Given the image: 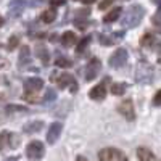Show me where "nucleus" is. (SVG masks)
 <instances>
[{
	"label": "nucleus",
	"instance_id": "nucleus-33",
	"mask_svg": "<svg viewBox=\"0 0 161 161\" xmlns=\"http://www.w3.org/2000/svg\"><path fill=\"white\" fill-rule=\"evenodd\" d=\"M76 161H87V159H86V158H84V156H79V158H77V159H76Z\"/></svg>",
	"mask_w": 161,
	"mask_h": 161
},
{
	"label": "nucleus",
	"instance_id": "nucleus-18",
	"mask_svg": "<svg viewBox=\"0 0 161 161\" xmlns=\"http://www.w3.org/2000/svg\"><path fill=\"white\" fill-rule=\"evenodd\" d=\"M119 15H121V8L118 7V8L111 10L110 13H106V16L103 18V21H105V23H113V21L119 19Z\"/></svg>",
	"mask_w": 161,
	"mask_h": 161
},
{
	"label": "nucleus",
	"instance_id": "nucleus-1",
	"mask_svg": "<svg viewBox=\"0 0 161 161\" xmlns=\"http://www.w3.org/2000/svg\"><path fill=\"white\" fill-rule=\"evenodd\" d=\"M143 8L140 5H132L129 7V10L126 11V15L123 18V26L124 28H136L140 23V19L143 18Z\"/></svg>",
	"mask_w": 161,
	"mask_h": 161
},
{
	"label": "nucleus",
	"instance_id": "nucleus-25",
	"mask_svg": "<svg viewBox=\"0 0 161 161\" xmlns=\"http://www.w3.org/2000/svg\"><path fill=\"white\" fill-rule=\"evenodd\" d=\"M55 97H57V92L53 90V89H48V90H47V93H45L44 102H52V100H55Z\"/></svg>",
	"mask_w": 161,
	"mask_h": 161
},
{
	"label": "nucleus",
	"instance_id": "nucleus-6",
	"mask_svg": "<svg viewBox=\"0 0 161 161\" xmlns=\"http://www.w3.org/2000/svg\"><path fill=\"white\" fill-rule=\"evenodd\" d=\"M127 61V52L124 48H118L113 55L110 57V66L111 68H121V66H124Z\"/></svg>",
	"mask_w": 161,
	"mask_h": 161
},
{
	"label": "nucleus",
	"instance_id": "nucleus-16",
	"mask_svg": "<svg viewBox=\"0 0 161 161\" xmlns=\"http://www.w3.org/2000/svg\"><path fill=\"white\" fill-rule=\"evenodd\" d=\"M155 42H156V37L153 32H145V36L140 39L142 47H152V45H155Z\"/></svg>",
	"mask_w": 161,
	"mask_h": 161
},
{
	"label": "nucleus",
	"instance_id": "nucleus-24",
	"mask_svg": "<svg viewBox=\"0 0 161 161\" xmlns=\"http://www.w3.org/2000/svg\"><path fill=\"white\" fill-rule=\"evenodd\" d=\"M89 42H90V37H89V36H87V37H84L82 40H80V44L77 45L76 52H77V53H79V52H82V50H84V48L87 47V44H89Z\"/></svg>",
	"mask_w": 161,
	"mask_h": 161
},
{
	"label": "nucleus",
	"instance_id": "nucleus-26",
	"mask_svg": "<svg viewBox=\"0 0 161 161\" xmlns=\"http://www.w3.org/2000/svg\"><path fill=\"white\" fill-rule=\"evenodd\" d=\"M113 2H114V0H102V3H100V7H98V8H100V10H105L106 7H110Z\"/></svg>",
	"mask_w": 161,
	"mask_h": 161
},
{
	"label": "nucleus",
	"instance_id": "nucleus-17",
	"mask_svg": "<svg viewBox=\"0 0 161 161\" xmlns=\"http://www.w3.org/2000/svg\"><path fill=\"white\" fill-rule=\"evenodd\" d=\"M10 7H11V8H10V15L15 16V15H19V13L23 11L24 2H23V0H13Z\"/></svg>",
	"mask_w": 161,
	"mask_h": 161
},
{
	"label": "nucleus",
	"instance_id": "nucleus-7",
	"mask_svg": "<svg viewBox=\"0 0 161 161\" xmlns=\"http://www.w3.org/2000/svg\"><path fill=\"white\" fill-rule=\"evenodd\" d=\"M44 87V80L39 79V77H29L28 80L24 82V93H36L40 89Z\"/></svg>",
	"mask_w": 161,
	"mask_h": 161
},
{
	"label": "nucleus",
	"instance_id": "nucleus-19",
	"mask_svg": "<svg viewBox=\"0 0 161 161\" xmlns=\"http://www.w3.org/2000/svg\"><path fill=\"white\" fill-rule=\"evenodd\" d=\"M40 18H42L44 23H52V21H55V18H57V11L52 10V8H50V10H45Z\"/></svg>",
	"mask_w": 161,
	"mask_h": 161
},
{
	"label": "nucleus",
	"instance_id": "nucleus-21",
	"mask_svg": "<svg viewBox=\"0 0 161 161\" xmlns=\"http://www.w3.org/2000/svg\"><path fill=\"white\" fill-rule=\"evenodd\" d=\"M124 92H126V84H123V82H118V84H113V87H111V93L113 95H124Z\"/></svg>",
	"mask_w": 161,
	"mask_h": 161
},
{
	"label": "nucleus",
	"instance_id": "nucleus-4",
	"mask_svg": "<svg viewBox=\"0 0 161 161\" xmlns=\"http://www.w3.org/2000/svg\"><path fill=\"white\" fill-rule=\"evenodd\" d=\"M19 143V137L16 134L11 132H0V150H7V148H15V147Z\"/></svg>",
	"mask_w": 161,
	"mask_h": 161
},
{
	"label": "nucleus",
	"instance_id": "nucleus-20",
	"mask_svg": "<svg viewBox=\"0 0 161 161\" xmlns=\"http://www.w3.org/2000/svg\"><path fill=\"white\" fill-rule=\"evenodd\" d=\"M36 53H37V57L44 61V64L48 63V58H50V57H48V52H47L45 47H40V45H39V47L36 48Z\"/></svg>",
	"mask_w": 161,
	"mask_h": 161
},
{
	"label": "nucleus",
	"instance_id": "nucleus-29",
	"mask_svg": "<svg viewBox=\"0 0 161 161\" xmlns=\"http://www.w3.org/2000/svg\"><path fill=\"white\" fill-rule=\"evenodd\" d=\"M7 110H8V113H10V111H13V110H16V111H24L26 108H24V106H8Z\"/></svg>",
	"mask_w": 161,
	"mask_h": 161
},
{
	"label": "nucleus",
	"instance_id": "nucleus-32",
	"mask_svg": "<svg viewBox=\"0 0 161 161\" xmlns=\"http://www.w3.org/2000/svg\"><path fill=\"white\" fill-rule=\"evenodd\" d=\"M80 2H82V3H86V5H90V3H93V2H95V0H80Z\"/></svg>",
	"mask_w": 161,
	"mask_h": 161
},
{
	"label": "nucleus",
	"instance_id": "nucleus-5",
	"mask_svg": "<svg viewBox=\"0 0 161 161\" xmlns=\"http://www.w3.org/2000/svg\"><path fill=\"white\" fill-rule=\"evenodd\" d=\"M45 153L44 148V143L39 142V140H32L28 147H26V155H28L29 159H40Z\"/></svg>",
	"mask_w": 161,
	"mask_h": 161
},
{
	"label": "nucleus",
	"instance_id": "nucleus-8",
	"mask_svg": "<svg viewBox=\"0 0 161 161\" xmlns=\"http://www.w3.org/2000/svg\"><path fill=\"white\" fill-rule=\"evenodd\" d=\"M100 68H102V63L98 58H93L89 61L87 68H86V79L87 80H92L93 77H97L98 73H100Z\"/></svg>",
	"mask_w": 161,
	"mask_h": 161
},
{
	"label": "nucleus",
	"instance_id": "nucleus-23",
	"mask_svg": "<svg viewBox=\"0 0 161 161\" xmlns=\"http://www.w3.org/2000/svg\"><path fill=\"white\" fill-rule=\"evenodd\" d=\"M18 44H19V39H18L16 36L10 37V40H8V50H13V48H16V47H18Z\"/></svg>",
	"mask_w": 161,
	"mask_h": 161
},
{
	"label": "nucleus",
	"instance_id": "nucleus-12",
	"mask_svg": "<svg viewBox=\"0 0 161 161\" xmlns=\"http://www.w3.org/2000/svg\"><path fill=\"white\" fill-rule=\"evenodd\" d=\"M137 156H139L140 161H158V158L148 148H145V147H140V148L137 150Z\"/></svg>",
	"mask_w": 161,
	"mask_h": 161
},
{
	"label": "nucleus",
	"instance_id": "nucleus-27",
	"mask_svg": "<svg viewBox=\"0 0 161 161\" xmlns=\"http://www.w3.org/2000/svg\"><path fill=\"white\" fill-rule=\"evenodd\" d=\"M28 53H29V48H28V47H24V48L21 50V63H23L24 60H28Z\"/></svg>",
	"mask_w": 161,
	"mask_h": 161
},
{
	"label": "nucleus",
	"instance_id": "nucleus-10",
	"mask_svg": "<svg viewBox=\"0 0 161 161\" xmlns=\"http://www.w3.org/2000/svg\"><path fill=\"white\" fill-rule=\"evenodd\" d=\"M106 80H110V79L106 77L102 84L95 86V87H93V89L89 92V95H90V98H92V100H102V98H105V97H106V87H105Z\"/></svg>",
	"mask_w": 161,
	"mask_h": 161
},
{
	"label": "nucleus",
	"instance_id": "nucleus-28",
	"mask_svg": "<svg viewBox=\"0 0 161 161\" xmlns=\"http://www.w3.org/2000/svg\"><path fill=\"white\" fill-rule=\"evenodd\" d=\"M153 103H155V105H161V90L156 92V95H155V98H153Z\"/></svg>",
	"mask_w": 161,
	"mask_h": 161
},
{
	"label": "nucleus",
	"instance_id": "nucleus-34",
	"mask_svg": "<svg viewBox=\"0 0 161 161\" xmlns=\"http://www.w3.org/2000/svg\"><path fill=\"white\" fill-rule=\"evenodd\" d=\"M5 161H18V159H16V158H7Z\"/></svg>",
	"mask_w": 161,
	"mask_h": 161
},
{
	"label": "nucleus",
	"instance_id": "nucleus-2",
	"mask_svg": "<svg viewBox=\"0 0 161 161\" xmlns=\"http://www.w3.org/2000/svg\"><path fill=\"white\" fill-rule=\"evenodd\" d=\"M137 82L139 84H150L152 79H153V66L148 64V63H139L137 66Z\"/></svg>",
	"mask_w": 161,
	"mask_h": 161
},
{
	"label": "nucleus",
	"instance_id": "nucleus-22",
	"mask_svg": "<svg viewBox=\"0 0 161 161\" xmlns=\"http://www.w3.org/2000/svg\"><path fill=\"white\" fill-rule=\"evenodd\" d=\"M55 66H58V68H71L73 66V61L68 60V58H57L55 60Z\"/></svg>",
	"mask_w": 161,
	"mask_h": 161
},
{
	"label": "nucleus",
	"instance_id": "nucleus-3",
	"mask_svg": "<svg viewBox=\"0 0 161 161\" xmlns=\"http://www.w3.org/2000/svg\"><path fill=\"white\" fill-rule=\"evenodd\" d=\"M100 161H127V156L116 148H103L98 153Z\"/></svg>",
	"mask_w": 161,
	"mask_h": 161
},
{
	"label": "nucleus",
	"instance_id": "nucleus-14",
	"mask_svg": "<svg viewBox=\"0 0 161 161\" xmlns=\"http://www.w3.org/2000/svg\"><path fill=\"white\" fill-rule=\"evenodd\" d=\"M76 34L73 32V31H66L64 34H63V37H61V44L64 45V47H71V45H74L76 44Z\"/></svg>",
	"mask_w": 161,
	"mask_h": 161
},
{
	"label": "nucleus",
	"instance_id": "nucleus-9",
	"mask_svg": "<svg viewBox=\"0 0 161 161\" xmlns=\"http://www.w3.org/2000/svg\"><path fill=\"white\" fill-rule=\"evenodd\" d=\"M119 113L123 114L126 119H134L136 118V113H134V103H132V100H124L123 103L119 105Z\"/></svg>",
	"mask_w": 161,
	"mask_h": 161
},
{
	"label": "nucleus",
	"instance_id": "nucleus-11",
	"mask_svg": "<svg viewBox=\"0 0 161 161\" xmlns=\"http://www.w3.org/2000/svg\"><path fill=\"white\" fill-rule=\"evenodd\" d=\"M61 129H63L61 123H53L50 126V129H48V134H47V142L48 143H55L58 140V137H60V134H61Z\"/></svg>",
	"mask_w": 161,
	"mask_h": 161
},
{
	"label": "nucleus",
	"instance_id": "nucleus-30",
	"mask_svg": "<svg viewBox=\"0 0 161 161\" xmlns=\"http://www.w3.org/2000/svg\"><path fill=\"white\" fill-rule=\"evenodd\" d=\"M63 2H64V0H50V5L57 7V5H63Z\"/></svg>",
	"mask_w": 161,
	"mask_h": 161
},
{
	"label": "nucleus",
	"instance_id": "nucleus-36",
	"mask_svg": "<svg viewBox=\"0 0 161 161\" xmlns=\"http://www.w3.org/2000/svg\"><path fill=\"white\" fill-rule=\"evenodd\" d=\"M158 63H159V64H161V55H159V57H158Z\"/></svg>",
	"mask_w": 161,
	"mask_h": 161
},
{
	"label": "nucleus",
	"instance_id": "nucleus-35",
	"mask_svg": "<svg viewBox=\"0 0 161 161\" xmlns=\"http://www.w3.org/2000/svg\"><path fill=\"white\" fill-rule=\"evenodd\" d=\"M3 23H5V19H3L2 16H0V26H3Z\"/></svg>",
	"mask_w": 161,
	"mask_h": 161
},
{
	"label": "nucleus",
	"instance_id": "nucleus-15",
	"mask_svg": "<svg viewBox=\"0 0 161 161\" xmlns=\"http://www.w3.org/2000/svg\"><path fill=\"white\" fill-rule=\"evenodd\" d=\"M57 82H58V86L61 87V89H66V87H68V86H74L76 82H74V79H73V76H69L68 73H66V74H61L60 77H58V80H57Z\"/></svg>",
	"mask_w": 161,
	"mask_h": 161
},
{
	"label": "nucleus",
	"instance_id": "nucleus-13",
	"mask_svg": "<svg viewBox=\"0 0 161 161\" xmlns=\"http://www.w3.org/2000/svg\"><path fill=\"white\" fill-rule=\"evenodd\" d=\"M42 126H44L42 121H32V123L26 124V126L23 127V130H24L26 134H36V132H39L40 129H42Z\"/></svg>",
	"mask_w": 161,
	"mask_h": 161
},
{
	"label": "nucleus",
	"instance_id": "nucleus-31",
	"mask_svg": "<svg viewBox=\"0 0 161 161\" xmlns=\"http://www.w3.org/2000/svg\"><path fill=\"white\" fill-rule=\"evenodd\" d=\"M153 2L158 3V7H159V8H158V15H161V0H153Z\"/></svg>",
	"mask_w": 161,
	"mask_h": 161
}]
</instances>
